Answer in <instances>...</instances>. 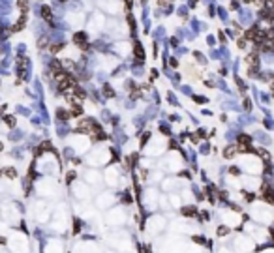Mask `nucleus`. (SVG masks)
I'll list each match as a JSON object with an SVG mask.
<instances>
[{"label":"nucleus","mask_w":274,"mask_h":253,"mask_svg":"<svg viewBox=\"0 0 274 253\" xmlns=\"http://www.w3.org/2000/svg\"><path fill=\"white\" fill-rule=\"evenodd\" d=\"M73 43H77L79 47H83V45L87 43V34L85 32H75L73 34Z\"/></svg>","instance_id":"7ed1b4c3"},{"label":"nucleus","mask_w":274,"mask_h":253,"mask_svg":"<svg viewBox=\"0 0 274 253\" xmlns=\"http://www.w3.org/2000/svg\"><path fill=\"white\" fill-rule=\"evenodd\" d=\"M43 47H47V39H39V49H43Z\"/></svg>","instance_id":"f3484780"},{"label":"nucleus","mask_w":274,"mask_h":253,"mask_svg":"<svg viewBox=\"0 0 274 253\" xmlns=\"http://www.w3.org/2000/svg\"><path fill=\"white\" fill-rule=\"evenodd\" d=\"M72 94L75 96V98H79V99H85V98H87V92H85L81 86H73V88H72Z\"/></svg>","instance_id":"423d86ee"},{"label":"nucleus","mask_w":274,"mask_h":253,"mask_svg":"<svg viewBox=\"0 0 274 253\" xmlns=\"http://www.w3.org/2000/svg\"><path fill=\"white\" fill-rule=\"evenodd\" d=\"M103 94L107 96V98H113V96H115V92H113V88H111L109 84H103Z\"/></svg>","instance_id":"9b49d317"},{"label":"nucleus","mask_w":274,"mask_h":253,"mask_svg":"<svg viewBox=\"0 0 274 253\" xmlns=\"http://www.w3.org/2000/svg\"><path fill=\"white\" fill-rule=\"evenodd\" d=\"M62 49H64V43H53L51 45V53H55V54H57L58 51H62Z\"/></svg>","instance_id":"1a4fd4ad"},{"label":"nucleus","mask_w":274,"mask_h":253,"mask_svg":"<svg viewBox=\"0 0 274 253\" xmlns=\"http://www.w3.org/2000/svg\"><path fill=\"white\" fill-rule=\"evenodd\" d=\"M227 231H229V229H227V227H220V229H218V234L222 236V234H225Z\"/></svg>","instance_id":"dca6fc26"},{"label":"nucleus","mask_w":274,"mask_h":253,"mask_svg":"<svg viewBox=\"0 0 274 253\" xmlns=\"http://www.w3.org/2000/svg\"><path fill=\"white\" fill-rule=\"evenodd\" d=\"M24 23H27V15H23V17L19 19V21L15 23V24H13V26H11V32H19V30H21V28L24 26Z\"/></svg>","instance_id":"0eeeda50"},{"label":"nucleus","mask_w":274,"mask_h":253,"mask_svg":"<svg viewBox=\"0 0 274 253\" xmlns=\"http://www.w3.org/2000/svg\"><path fill=\"white\" fill-rule=\"evenodd\" d=\"M263 199H265L267 202H270V204H274V191H272V188H265V191H263Z\"/></svg>","instance_id":"20e7f679"},{"label":"nucleus","mask_w":274,"mask_h":253,"mask_svg":"<svg viewBox=\"0 0 274 253\" xmlns=\"http://www.w3.org/2000/svg\"><path fill=\"white\" fill-rule=\"evenodd\" d=\"M6 124H8V126H13V124H15V118H11V116H6Z\"/></svg>","instance_id":"2eb2a0df"},{"label":"nucleus","mask_w":274,"mask_h":253,"mask_svg":"<svg viewBox=\"0 0 274 253\" xmlns=\"http://www.w3.org/2000/svg\"><path fill=\"white\" fill-rule=\"evenodd\" d=\"M2 148H4V146H2V143H0V150H2Z\"/></svg>","instance_id":"aec40b11"},{"label":"nucleus","mask_w":274,"mask_h":253,"mask_svg":"<svg viewBox=\"0 0 274 253\" xmlns=\"http://www.w3.org/2000/svg\"><path fill=\"white\" fill-rule=\"evenodd\" d=\"M60 2H66V0H60Z\"/></svg>","instance_id":"412c9836"},{"label":"nucleus","mask_w":274,"mask_h":253,"mask_svg":"<svg viewBox=\"0 0 274 253\" xmlns=\"http://www.w3.org/2000/svg\"><path fill=\"white\" fill-rule=\"evenodd\" d=\"M42 17L49 24H55V19H53V13H51V8L49 6H42Z\"/></svg>","instance_id":"f03ea898"},{"label":"nucleus","mask_w":274,"mask_h":253,"mask_svg":"<svg viewBox=\"0 0 274 253\" xmlns=\"http://www.w3.org/2000/svg\"><path fill=\"white\" fill-rule=\"evenodd\" d=\"M73 86H77V79H75L72 73H68L62 81H58V90L60 92H66L68 88H73Z\"/></svg>","instance_id":"f257e3e1"},{"label":"nucleus","mask_w":274,"mask_h":253,"mask_svg":"<svg viewBox=\"0 0 274 253\" xmlns=\"http://www.w3.org/2000/svg\"><path fill=\"white\" fill-rule=\"evenodd\" d=\"M6 173H8V176H9V178H15V176H17V173H15V169H8Z\"/></svg>","instance_id":"4468645a"},{"label":"nucleus","mask_w":274,"mask_h":253,"mask_svg":"<svg viewBox=\"0 0 274 253\" xmlns=\"http://www.w3.org/2000/svg\"><path fill=\"white\" fill-rule=\"evenodd\" d=\"M233 156H235V148H233V146H227L225 148V152H224V158H233Z\"/></svg>","instance_id":"9d476101"},{"label":"nucleus","mask_w":274,"mask_h":253,"mask_svg":"<svg viewBox=\"0 0 274 253\" xmlns=\"http://www.w3.org/2000/svg\"><path fill=\"white\" fill-rule=\"evenodd\" d=\"M238 47H240V49L246 47V41H244V39H238Z\"/></svg>","instance_id":"a211bd4d"},{"label":"nucleus","mask_w":274,"mask_h":253,"mask_svg":"<svg viewBox=\"0 0 274 253\" xmlns=\"http://www.w3.org/2000/svg\"><path fill=\"white\" fill-rule=\"evenodd\" d=\"M133 53H135V56H137V62H143L145 53H143V47H141L139 43H135V45H133Z\"/></svg>","instance_id":"39448f33"},{"label":"nucleus","mask_w":274,"mask_h":253,"mask_svg":"<svg viewBox=\"0 0 274 253\" xmlns=\"http://www.w3.org/2000/svg\"><path fill=\"white\" fill-rule=\"evenodd\" d=\"M182 214H184V216H195L197 210L194 208V206H186V208H182Z\"/></svg>","instance_id":"6e6552de"},{"label":"nucleus","mask_w":274,"mask_h":253,"mask_svg":"<svg viewBox=\"0 0 274 253\" xmlns=\"http://www.w3.org/2000/svg\"><path fill=\"white\" fill-rule=\"evenodd\" d=\"M75 180V173H70L68 174V182H73Z\"/></svg>","instance_id":"6ab92c4d"},{"label":"nucleus","mask_w":274,"mask_h":253,"mask_svg":"<svg viewBox=\"0 0 274 253\" xmlns=\"http://www.w3.org/2000/svg\"><path fill=\"white\" fill-rule=\"evenodd\" d=\"M17 4H19V8H21V11H23V13H27V11H28V4H27V0H17Z\"/></svg>","instance_id":"f8f14e48"},{"label":"nucleus","mask_w":274,"mask_h":253,"mask_svg":"<svg viewBox=\"0 0 274 253\" xmlns=\"http://www.w3.org/2000/svg\"><path fill=\"white\" fill-rule=\"evenodd\" d=\"M57 116H60L62 120H68V113H66V111H62V109L57 111Z\"/></svg>","instance_id":"ddd939ff"}]
</instances>
